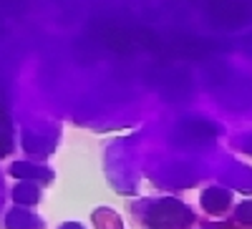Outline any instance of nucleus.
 I'll list each match as a JSON object with an SVG mask.
<instances>
[{"label":"nucleus","instance_id":"7ed1b4c3","mask_svg":"<svg viewBox=\"0 0 252 229\" xmlns=\"http://www.w3.org/2000/svg\"><path fill=\"white\" fill-rule=\"evenodd\" d=\"M10 149H13L10 136H8V134H0V154H8Z\"/></svg>","mask_w":252,"mask_h":229},{"label":"nucleus","instance_id":"f03ea898","mask_svg":"<svg viewBox=\"0 0 252 229\" xmlns=\"http://www.w3.org/2000/svg\"><path fill=\"white\" fill-rule=\"evenodd\" d=\"M15 199L23 201V204H33V201H38V189L31 184H20L15 189Z\"/></svg>","mask_w":252,"mask_h":229},{"label":"nucleus","instance_id":"20e7f679","mask_svg":"<svg viewBox=\"0 0 252 229\" xmlns=\"http://www.w3.org/2000/svg\"><path fill=\"white\" fill-rule=\"evenodd\" d=\"M61 229H83V227H81V224H63Z\"/></svg>","mask_w":252,"mask_h":229},{"label":"nucleus","instance_id":"f257e3e1","mask_svg":"<svg viewBox=\"0 0 252 229\" xmlns=\"http://www.w3.org/2000/svg\"><path fill=\"white\" fill-rule=\"evenodd\" d=\"M94 224L98 229H124L121 219L111 212V209H96L94 212Z\"/></svg>","mask_w":252,"mask_h":229}]
</instances>
